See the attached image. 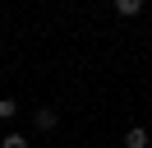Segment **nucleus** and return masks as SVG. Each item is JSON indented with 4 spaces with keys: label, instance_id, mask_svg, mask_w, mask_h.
I'll list each match as a JSON object with an SVG mask.
<instances>
[{
    "label": "nucleus",
    "instance_id": "nucleus-1",
    "mask_svg": "<svg viewBox=\"0 0 152 148\" xmlns=\"http://www.w3.org/2000/svg\"><path fill=\"white\" fill-rule=\"evenodd\" d=\"M152 139H148V130L143 125H134V130H124V148H148Z\"/></svg>",
    "mask_w": 152,
    "mask_h": 148
},
{
    "label": "nucleus",
    "instance_id": "nucleus-2",
    "mask_svg": "<svg viewBox=\"0 0 152 148\" xmlns=\"http://www.w3.org/2000/svg\"><path fill=\"white\" fill-rule=\"evenodd\" d=\"M115 14H124V18L143 14V0H115Z\"/></svg>",
    "mask_w": 152,
    "mask_h": 148
},
{
    "label": "nucleus",
    "instance_id": "nucleus-3",
    "mask_svg": "<svg viewBox=\"0 0 152 148\" xmlns=\"http://www.w3.org/2000/svg\"><path fill=\"white\" fill-rule=\"evenodd\" d=\"M56 120H60V116H56L51 107H42V111H37V130H56Z\"/></svg>",
    "mask_w": 152,
    "mask_h": 148
},
{
    "label": "nucleus",
    "instance_id": "nucleus-4",
    "mask_svg": "<svg viewBox=\"0 0 152 148\" xmlns=\"http://www.w3.org/2000/svg\"><path fill=\"white\" fill-rule=\"evenodd\" d=\"M14 116H19V102H14V97H0V120H14Z\"/></svg>",
    "mask_w": 152,
    "mask_h": 148
},
{
    "label": "nucleus",
    "instance_id": "nucleus-5",
    "mask_svg": "<svg viewBox=\"0 0 152 148\" xmlns=\"http://www.w3.org/2000/svg\"><path fill=\"white\" fill-rule=\"evenodd\" d=\"M0 148H28V134H5V139H0Z\"/></svg>",
    "mask_w": 152,
    "mask_h": 148
}]
</instances>
